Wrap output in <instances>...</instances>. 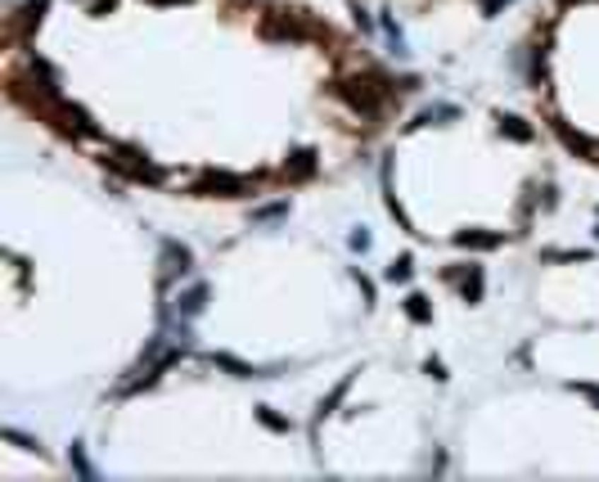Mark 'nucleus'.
Here are the masks:
<instances>
[{"mask_svg":"<svg viewBox=\"0 0 599 482\" xmlns=\"http://www.w3.org/2000/svg\"><path fill=\"white\" fill-rule=\"evenodd\" d=\"M311 171H315V149H298L284 163V176L289 180H302V176H311Z\"/></svg>","mask_w":599,"mask_h":482,"instance_id":"nucleus-10","label":"nucleus"},{"mask_svg":"<svg viewBox=\"0 0 599 482\" xmlns=\"http://www.w3.org/2000/svg\"><path fill=\"white\" fill-rule=\"evenodd\" d=\"M262 32H266V36H289V41H302V36H311L315 28H311L302 14H266Z\"/></svg>","mask_w":599,"mask_h":482,"instance_id":"nucleus-4","label":"nucleus"},{"mask_svg":"<svg viewBox=\"0 0 599 482\" xmlns=\"http://www.w3.org/2000/svg\"><path fill=\"white\" fill-rule=\"evenodd\" d=\"M190 266H194V253L185 248V243H176V239H163V284H171L176 275H190Z\"/></svg>","mask_w":599,"mask_h":482,"instance_id":"nucleus-5","label":"nucleus"},{"mask_svg":"<svg viewBox=\"0 0 599 482\" xmlns=\"http://www.w3.org/2000/svg\"><path fill=\"white\" fill-rule=\"evenodd\" d=\"M104 163L113 167V171H122L127 180H140V185H163L167 180V171L158 167V163H149L144 154H136V149H113Z\"/></svg>","mask_w":599,"mask_h":482,"instance_id":"nucleus-2","label":"nucleus"},{"mask_svg":"<svg viewBox=\"0 0 599 482\" xmlns=\"http://www.w3.org/2000/svg\"><path fill=\"white\" fill-rule=\"evenodd\" d=\"M577 392H581V397H591V401L599 406V388H595V383H581V388H577Z\"/></svg>","mask_w":599,"mask_h":482,"instance_id":"nucleus-20","label":"nucleus"},{"mask_svg":"<svg viewBox=\"0 0 599 482\" xmlns=\"http://www.w3.org/2000/svg\"><path fill=\"white\" fill-rule=\"evenodd\" d=\"M545 262H591V253H577V248H549Z\"/></svg>","mask_w":599,"mask_h":482,"instance_id":"nucleus-17","label":"nucleus"},{"mask_svg":"<svg viewBox=\"0 0 599 482\" xmlns=\"http://www.w3.org/2000/svg\"><path fill=\"white\" fill-rule=\"evenodd\" d=\"M216 369H230L235 379H266V369H257V365H248V361H239V356H230V352H212L207 356Z\"/></svg>","mask_w":599,"mask_h":482,"instance_id":"nucleus-7","label":"nucleus"},{"mask_svg":"<svg viewBox=\"0 0 599 482\" xmlns=\"http://www.w3.org/2000/svg\"><path fill=\"white\" fill-rule=\"evenodd\" d=\"M500 5H509V0H482V9H487V14H496Z\"/></svg>","mask_w":599,"mask_h":482,"instance_id":"nucleus-21","label":"nucleus"},{"mask_svg":"<svg viewBox=\"0 0 599 482\" xmlns=\"http://www.w3.org/2000/svg\"><path fill=\"white\" fill-rule=\"evenodd\" d=\"M554 135L568 144L572 154H581V158H591V163H599V140H586L581 131H572L568 122H559V117H554Z\"/></svg>","mask_w":599,"mask_h":482,"instance_id":"nucleus-6","label":"nucleus"},{"mask_svg":"<svg viewBox=\"0 0 599 482\" xmlns=\"http://www.w3.org/2000/svg\"><path fill=\"white\" fill-rule=\"evenodd\" d=\"M464 298H469V302L482 298V266H469V280H464Z\"/></svg>","mask_w":599,"mask_h":482,"instance_id":"nucleus-16","label":"nucleus"},{"mask_svg":"<svg viewBox=\"0 0 599 482\" xmlns=\"http://www.w3.org/2000/svg\"><path fill=\"white\" fill-rule=\"evenodd\" d=\"M406 316L414 320V325H428V320H433V306H428L424 293H410V298H406Z\"/></svg>","mask_w":599,"mask_h":482,"instance_id":"nucleus-11","label":"nucleus"},{"mask_svg":"<svg viewBox=\"0 0 599 482\" xmlns=\"http://www.w3.org/2000/svg\"><path fill=\"white\" fill-rule=\"evenodd\" d=\"M383 275H388V284H410V257H397Z\"/></svg>","mask_w":599,"mask_h":482,"instance_id":"nucleus-14","label":"nucleus"},{"mask_svg":"<svg viewBox=\"0 0 599 482\" xmlns=\"http://www.w3.org/2000/svg\"><path fill=\"white\" fill-rule=\"evenodd\" d=\"M347 243H351V248H356V253H365V248H370V234H365V230H356V234H351Z\"/></svg>","mask_w":599,"mask_h":482,"instance_id":"nucleus-19","label":"nucleus"},{"mask_svg":"<svg viewBox=\"0 0 599 482\" xmlns=\"http://www.w3.org/2000/svg\"><path fill=\"white\" fill-rule=\"evenodd\" d=\"M568 5H572V0H568Z\"/></svg>","mask_w":599,"mask_h":482,"instance_id":"nucleus-24","label":"nucleus"},{"mask_svg":"<svg viewBox=\"0 0 599 482\" xmlns=\"http://www.w3.org/2000/svg\"><path fill=\"white\" fill-rule=\"evenodd\" d=\"M500 131H505L509 140H523V144L532 140V127H528V122H523V117H500Z\"/></svg>","mask_w":599,"mask_h":482,"instance_id":"nucleus-12","label":"nucleus"},{"mask_svg":"<svg viewBox=\"0 0 599 482\" xmlns=\"http://www.w3.org/2000/svg\"><path fill=\"white\" fill-rule=\"evenodd\" d=\"M158 5H180V0H158Z\"/></svg>","mask_w":599,"mask_h":482,"instance_id":"nucleus-22","label":"nucleus"},{"mask_svg":"<svg viewBox=\"0 0 599 482\" xmlns=\"http://www.w3.org/2000/svg\"><path fill=\"white\" fill-rule=\"evenodd\" d=\"M257 419H262V424L271 428V432H289V428H293L284 415H275V411H271V406H262V411H257Z\"/></svg>","mask_w":599,"mask_h":482,"instance_id":"nucleus-15","label":"nucleus"},{"mask_svg":"<svg viewBox=\"0 0 599 482\" xmlns=\"http://www.w3.org/2000/svg\"><path fill=\"white\" fill-rule=\"evenodd\" d=\"M284 212H289V203H271V207H257L252 217H257V221H279Z\"/></svg>","mask_w":599,"mask_h":482,"instance_id":"nucleus-18","label":"nucleus"},{"mask_svg":"<svg viewBox=\"0 0 599 482\" xmlns=\"http://www.w3.org/2000/svg\"><path fill=\"white\" fill-rule=\"evenodd\" d=\"M595 239H599V230H595Z\"/></svg>","mask_w":599,"mask_h":482,"instance_id":"nucleus-23","label":"nucleus"},{"mask_svg":"<svg viewBox=\"0 0 599 482\" xmlns=\"http://www.w3.org/2000/svg\"><path fill=\"white\" fill-rule=\"evenodd\" d=\"M203 306H207V284H190V289L176 298V311L185 316V320H194V316L203 311Z\"/></svg>","mask_w":599,"mask_h":482,"instance_id":"nucleus-9","label":"nucleus"},{"mask_svg":"<svg viewBox=\"0 0 599 482\" xmlns=\"http://www.w3.org/2000/svg\"><path fill=\"white\" fill-rule=\"evenodd\" d=\"M505 243V234H478V230H460L455 234V248H473V253H487V248H500Z\"/></svg>","mask_w":599,"mask_h":482,"instance_id":"nucleus-8","label":"nucleus"},{"mask_svg":"<svg viewBox=\"0 0 599 482\" xmlns=\"http://www.w3.org/2000/svg\"><path fill=\"white\" fill-rule=\"evenodd\" d=\"M252 190V180L248 176H230V171H207V176L194 185V194H203V199H239V194H248Z\"/></svg>","mask_w":599,"mask_h":482,"instance_id":"nucleus-3","label":"nucleus"},{"mask_svg":"<svg viewBox=\"0 0 599 482\" xmlns=\"http://www.w3.org/2000/svg\"><path fill=\"white\" fill-rule=\"evenodd\" d=\"M338 95H342V100H347L351 108H356L361 117H378V113H383L388 81L374 77V86H370V81H361V77H347V81H338Z\"/></svg>","mask_w":599,"mask_h":482,"instance_id":"nucleus-1","label":"nucleus"},{"mask_svg":"<svg viewBox=\"0 0 599 482\" xmlns=\"http://www.w3.org/2000/svg\"><path fill=\"white\" fill-rule=\"evenodd\" d=\"M437 117H460V108H455V104H437V108H424L414 127H428V122H437Z\"/></svg>","mask_w":599,"mask_h":482,"instance_id":"nucleus-13","label":"nucleus"}]
</instances>
